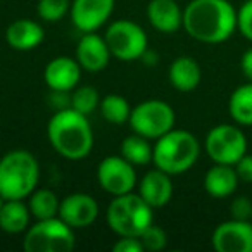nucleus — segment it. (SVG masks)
<instances>
[{
    "instance_id": "obj_1",
    "label": "nucleus",
    "mask_w": 252,
    "mask_h": 252,
    "mask_svg": "<svg viewBox=\"0 0 252 252\" xmlns=\"http://www.w3.org/2000/svg\"><path fill=\"white\" fill-rule=\"evenodd\" d=\"M183 28L202 43H223L237 30V11L228 0H192L183 9Z\"/></svg>"
},
{
    "instance_id": "obj_2",
    "label": "nucleus",
    "mask_w": 252,
    "mask_h": 252,
    "mask_svg": "<svg viewBox=\"0 0 252 252\" xmlns=\"http://www.w3.org/2000/svg\"><path fill=\"white\" fill-rule=\"evenodd\" d=\"M47 138L54 151L67 161H81L94 149V130L88 116L71 107L54 112L47 125Z\"/></svg>"
},
{
    "instance_id": "obj_3",
    "label": "nucleus",
    "mask_w": 252,
    "mask_h": 252,
    "mask_svg": "<svg viewBox=\"0 0 252 252\" xmlns=\"http://www.w3.org/2000/svg\"><path fill=\"white\" fill-rule=\"evenodd\" d=\"M40 182V164L25 149H14L0 159V195L5 200L26 199Z\"/></svg>"
},
{
    "instance_id": "obj_4",
    "label": "nucleus",
    "mask_w": 252,
    "mask_h": 252,
    "mask_svg": "<svg viewBox=\"0 0 252 252\" xmlns=\"http://www.w3.org/2000/svg\"><path fill=\"white\" fill-rule=\"evenodd\" d=\"M200 156V144L187 130H176L159 137L154 144L152 164L168 175H183L197 162Z\"/></svg>"
},
{
    "instance_id": "obj_5",
    "label": "nucleus",
    "mask_w": 252,
    "mask_h": 252,
    "mask_svg": "<svg viewBox=\"0 0 252 252\" xmlns=\"http://www.w3.org/2000/svg\"><path fill=\"white\" fill-rule=\"evenodd\" d=\"M105 220L118 237H140L154 223V209L138 193H123L109 202Z\"/></svg>"
},
{
    "instance_id": "obj_6",
    "label": "nucleus",
    "mask_w": 252,
    "mask_h": 252,
    "mask_svg": "<svg viewBox=\"0 0 252 252\" xmlns=\"http://www.w3.org/2000/svg\"><path fill=\"white\" fill-rule=\"evenodd\" d=\"M74 245V230L59 216L36 220L25 231L23 238V249L26 252H71Z\"/></svg>"
},
{
    "instance_id": "obj_7",
    "label": "nucleus",
    "mask_w": 252,
    "mask_h": 252,
    "mask_svg": "<svg viewBox=\"0 0 252 252\" xmlns=\"http://www.w3.org/2000/svg\"><path fill=\"white\" fill-rule=\"evenodd\" d=\"M176 116L173 107L164 100L149 98L135 107H131V114L128 119L131 131L149 140H158L164 133L175 128Z\"/></svg>"
},
{
    "instance_id": "obj_8",
    "label": "nucleus",
    "mask_w": 252,
    "mask_h": 252,
    "mask_svg": "<svg viewBox=\"0 0 252 252\" xmlns=\"http://www.w3.org/2000/svg\"><path fill=\"white\" fill-rule=\"evenodd\" d=\"M104 38L111 50V56L125 63L142 59L147 52V33L140 25L130 19H119L111 23Z\"/></svg>"
},
{
    "instance_id": "obj_9",
    "label": "nucleus",
    "mask_w": 252,
    "mask_h": 252,
    "mask_svg": "<svg viewBox=\"0 0 252 252\" xmlns=\"http://www.w3.org/2000/svg\"><path fill=\"white\" fill-rule=\"evenodd\" d=\"M206 152L218 164L235 166L247 154V138L244 131L233 125H218L206 137Z\"/></svg>"
},
{
    "instance_id": "obj_10",
    "label": "nucleus",
    "mask_w": 252,
    "mask_h": 252,
    "mask_svg": "<svg viewBox=\"0 0 252 252\" xmlns=\"http://www.w3.org/2000/svg\"><path fill=\"white\" fill-rule=\"evenodd\" d=\"M97 182L100 189L112 197L133 192L138 185L135 166L123 156H107L98 162Z\"/></svg>"
},
{
    "instance_id": "obj_11",
    "label": "nucleus",
    "mask_w": 252,
    "mask_h": 252,
    "mask_svg": "<svg viewBox=\"0 0 252 252\" xmlns=\"http://www.w3.org/2000/svg\"><path fill=\"white\" fill-rule=\"evenodd\" d=\"M116 0H73L71 2V21L81 33L97 32L109 21L114 11Z\"/></svg>"
},
{
    "instance_id": "obj_12",
    "label": "nucleus",
    "mask_w": 252,
    "mask_h": 252,
    "mask_svg": "<svg viewBox=\"0 0 252 252\" xmlns=\"http://www.w3.org/2000/svg\"><path fill=\"white\" fill-rule=\"evenodd\" d=\"M211 242L218 252H252V221L231 218L218 224Z\"/></svg>"
},
{
    "instance_id": "obj_13",
    "label": "nucleus",
    "mask_w": 252,
    "mask_h": 252,
    "mask_svg": "<svg viewBox=\"0 0 252 252\" xmlns=\"http://www.w3.org/2000/svg\"><path fill=\"white\" fill-rule=\"evenodd\" d=\"M57 216L66 224H69L73 230L88 228L97 220L98 204L90 193H83V192L69 193V195L61 200L59 214Z\"/></svg>"
},
{
    "instance_id": "obj_14",
    "label": "nucleus",
    "mask_w": 252,
    "mask_h": 252,
    "mask_svg": "<svg viewBox=\"0 0 252 252\" xmlns=\"http://www.w3.org/2000/svg\"><path fill=\"white\" fill-rule=\"evenodd\" d=\"M43 80L50 92H73L80 85L81 66L76 57L74 59L66 56L56 57L45 66Z\"/></svg>"
},
{
    "instance_id": "obj_15",
    "label": "nucleus",
    "mask_w": 252,
    "mask_h": 252,
    "mask_svg": "<svg viewBox=\"0 0 252 252\" xmlns=\"http://www.w3.org/2000/svg\"><path fill=\"white\" fill-rule=\"evenodd\" d=\"M74 57H76V61L80 63L83 71L98 73V71L107 67L112 56L104 36L92 32V33H83V36H81L76 45Z\"/></svg>"
},
{
    "instance_id": "obj_16",
    "label": "nucleus",
    "mask_w": 252,
    "mask_h": 252,
    "mask_svg": "<svg viewBox=\"0 0 252 252\" xmlns=\"http://www.w3.org/2000/svg\"><path fill=\"white\" fill-rule=\"evenodd\" d=\"M138 195L152 207L159 209L164 207L173 197V182L171 175L164 173L162 169L154 168L144 175L138 182Z\"/></svg>"
},
{
    "instance_id": "obj_17",
    "label": "nucleus",
    "mask_w": 252,
    "mask_h": 252,
    "mask_svg": "<svg viewBox=\"0 0 252 252\" xmlns=\"http://www.w3.org/2000/svg\"><path fill=\"white\" fill-rule=\"evenodd\" d=\"M147 18L152 28L171 35L183 26V11L175 0H151L147 5Z\"/></svg>"
},
{
    "instance_id": "obj_18",
    "label": "nucleus",
    "mask_w": 252,
    "mask_h": 252,
    "mask_svg": "<svg viewBox=\"0 0 252 252\" xmlns=\"http://www.w3.org/2000/svg\"><path fill=\"white\" fill-rule=\"evenodd\" d=\"M45 38L43 28L33 19H18L5 30V42L14 50H33Z\"/></svg>"
},
{
    "instance_id": "obj_19",
    "label": "nucleus",
    "mask_w": 252,
    "mask_h": 252,
    "mask_svg": "<svg viewBox=\"0 0 252 252\" xmlns=\"http://www.w3.org/2000/svg\"><path fill=\"white\" fill-rule=\"evenodd\" d=\"M168 78L175 90L189 94V92H193L200 85L202 71H200V66L195 59H192L189 56H182L176 57L171 63Z\"/></svg>"
},
{
    "instance_id": "obj_20",
    "label": "nucleus",
    "mask_w": 252,
    "mask_h": 252,
    "mask_svg": "<svg viewBox=\"0 0 252 252\" xmlns=\"http://www.w3.org/2000/svg\"><path fill=\"white\" fill-rule=\"evenodd\" d=\"M238 182L240 180L235 171V166L214 162V166L204 176V189L214 199H226L235 193Z\"/></svg>"
},
{
    "instance_id": "obj_21",
    "label": "nucleus",
    "mask_w": 252,
    "mask_h": 252,
    "mask_svg": "<svg viewBox=\"0 0 252 252\" xmlns=\"http://www.w3.org/2000/svg\"><path fill=\"white\" fill-rule=\"evenodd\" d=\"M30 218L32 213L25 199L4 200L0 209V230L11 235L25 233L30 228Z\"/></svg>"
},
{
    "instance_id": "obj_22",
    "label": "nucleus",
    "mask_w": 252,
    "mask_h": 252,
    "mask_svg": "<svg viewBox=\"0 0 252 252\" xmlns=\"http://www.w3.org/2000/svg\"><path fill=\"white\" fill-rule=\"evenodd\" d=\"M228 111L237 125L252 126V81L235 88L228 102Z\"/></svg>"
},
{
    "instance_id": "obj_23",
    "label": "nucleus",
    "mask_w": 252,
    "mask_h": 252,
    "mask_svg": "<svg viewBox=\"0 0 252 252\" xmlns=\"http://www.w3.org/2000/svg\"><path fill=\"white\" fill-rule=\"evenodd\" d=\"M121 156L133 166H147L154 158V145L142 135H130L121 144Z\"/></svg>"
},
{
    "instance_id": "obj_24",
    "label": "nucleus",
    "mask_w": 252,
    "mask_h": 252,
    "mask_svg": "<svg viewBox=\"0 0 252 252\" xmlns=\"http://www.w3.org/2000/svg\"><path fill=\"white\" fill-rule=\"evenodd\" d=\"M61 200L56 192L49 189H35L28 197L30 213L35 220H49L59 214Z\"/></svg>"
},
{
    "instance_id": "obj_25",
    "label": "nucleus",
    "mask_w": 252,
    "mask_h": 252,
    "mask_svg": "<svg viewBox=\"0 0 252 252\" xmlns=\"http://www.w3.org/2000/svg\"><path fill=\"white\" fill-rule=\"evenodd\" d=\"M98 109H100V114L105 121L112 123V125H123V123H128L131 114V107L128 104L123 95L118 94H111L105 95L104 98H100V104H98Z\"/></svg>"
},
{
    "instance_id": "obj_26",
    "label": "nucleus",
    "mask_w": 252,
    "mask_h": 252,
    "mask_svg": "<svg viewBox=\"0 0 252 252\" xmlns=\"http://www.w3.org/2000/svg\"><path fill=\"white\" fill-rule=\"evenodd\" d=\"M100 104V95L90 85H78L71 94V109L81 112L85 116H90Z\"/></svg>"
},
{
    "instance_id": "obj_27",
    "label": "nucleus",
    "mask_w": 252,
    "mask_h": 252,
    "mask_svg": "<svg viewBox=\"0 0 252 252\" xmlns=\"http://www.w3.org/2000/svg\"><path fill=\"white\" fill-rule=\"evenodd\" d=\"M71 11V0H38L36 12L43 21L59 23Z\"/></svg>"
},
{
    "instance_id": "obj_28",
    "label": "nucleus",
    "mask_w": 252,
    "mask_h": 252,
    "mask_svg": "<svg viewBox=\"0 0 252 252\" xmlns=\"http://www.w3.org/2000/svg\"><path fill=\"white\" fill-rule=\"evenodd\" d=\"M138 238L142 240L144 249L149 252H159L168 245V235H166V231L161 226H156L154 223L149 228H145V231Z\"/></svg>"
},
{
    "instance_id": "obj_29",
    "label": "nucleus",
    "mask_w": 252,
    "mask_h": 252,
    "mask_svg": "<svg viewBox=\"0 0 252 252\" xmlns=\"http://www.w3.org/2000/svg\"><path fill=\"white\" fill-rule=\"evenodd\" d=\"M237 30L252 42V0H247L237 12Z\"/></svg>"
},
{
    "instance_id": "obj_30",
    "label": "nucleus",
    "mask_w": 252,
    "mask_h": 252,
    "mask_svg": "<svg viewBox=\"0 0 252 252\" xmlns=\"http://www.w3.org/2000/svg\"><path fill=\"white\" fill-rule=\"evenodd\" d=\"M230 213L233 220H242V221H251L252 220V202L251 199H247L245 195H240L237 199H233L230 206Z\"/></svg>"
},
{
    "instance_id": "obj_31",
    "label": "nucleus",
    "mask_w": 252,
    "mask_h": 252,
    "mask_svg": "<svg viewBox=\"0 0 252 252\" xmlns=\"http://www.w3.org/2000/svg\"><path fill=\"white\" fill-rule=\"evenodd\" d=\"M114 252H145L142 240L138 237H119L118 242L112 245Z\"/></svg>"
},
{
    "instance_id": "obj_32",
    "label": "nucleus",
    "mask_w": 252,
    "mask_h": 252,
    "mask_svg": "<svg viewBox=\"0 0 252 252\" xmlns=\"http://www.w3.org/2000/svg\"><path fill=\"white\" fill-rule=\"evenodd\" d=\"M235 171L238 175V180L244 183H252V156L245 154L235 164Z\"/></svg>"
},
{
    "instance_id": "obj_33",
    "label": "nucleus",
    "mask_w": 252,
    "mask_h": 252,
    "mask_svg": "<svg viewBox=\"0 0 252 252\" xmlns=\"http://www.w3.org/2000/svg\"><path fill=\"white\" fill-rule=\"evenodd\" d=\"M240 67H242V73H244V76L247 78L249 81H252V47L244 52L242 61H240Z\"/></svg>"
},
{
    "instance_id": "obj_34",
    "label": "nucleus",
    "mask_w": 252,
    "mask_h": 252,
    "mask_svg": "<svg viewBox=\"0 0 252 252\" xmlns=\"http://www.w3.org/2000/svg\"><path fill=\"white\" fill-rule=\"evenodd\" d=\"M4 200H5V199H4V197L0 195V209H2V204H4Z\"/></svg>"
},
{
    "instance_id": "obj_35",
    "label": "nucleus",
    "mask_w": 252,
    "mask_h": 252,
    "mask_svg": "<svg viewBox=\"0 0 252 252\" xmlns=\"http://www.w3.org/2000/svg\"><path fill=\"white\" fill-rule=\"evenodd\" d=\"M251 221H252V220H251Z\"/></svg>"
}]
</instances>
